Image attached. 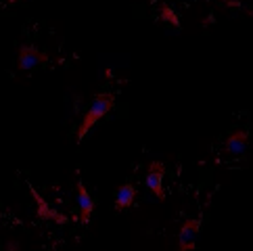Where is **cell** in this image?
I'll use <instances>...</instances> for the list:
<instances>
[{"label":"cell","mask_w":253,"mask_h":251,"mask_svg":"<svg viewBox=\"0 0 253 251\" xmlns=\"http://www.w3.org/2000/svg\"><path fill=\"white\" fill-rule=\"evenodd\" d=\"M113 105H115V96H113L111 92H101V94H96L92 107L88 109V113L84 115V120H82V124H80V128H78V132H76V142H82L84 136L88 134V130L92 128V126H94L98 120H103L105 115L113 109Z\"/></svg>","instance_id":"1"},{"label":"cell","mask_w":253,"mask_h":251,"mask_svg":"<svg viewBox=\"0 0 253 251\" xmlns=\"http://www.w3.org/2000/svg\"><path fill=\"white\" fill-rule=\"evenodd\" d=\"M164 174H166V167L161 161H151V166L147 167V186L153 191V195L157 197L159 201L166 199V193H164Z\"/></svg>","instance_id":"2"},{"label":"cell","mask_w":253,"mask_h":251,"mask_svg":"<svg viewBox=\"0 0 253 251\" xmlns=\"http://www.w3.org/2000/svg\"><path fill=\"white\" fill-rule=\"evenodd\" d=\"M46 61H48V55L40 52L36 46H32V44H21V46H19V59H17V67H19L21 71H28V69L38 65V63H46Z\"/></svg>","instance_id":"3"},{"label":"cell","mask_w":253,"mask_h":251,"mask_svg":"<svg viewBox=\"0 0 253 251\" xmlns=\"http://www.w3.org/2000/svg\"><path fill=\"white\" fill-rule=\"evenodd\" d=\"M199 228H201V218L186 220L182 224L180 235H178V249L180 251H193L195 249V239H197Z\"/></svg>","instance_id":"4"},{"label":"cell","mask_w":253,"mask_h":251,"mask_svg":"<svg viewBox=\"0 0 253 251\" xmlns=\"http://www.w3.org/2000/svg\"><path fill=\"white\" fill-rule=\"evenodd\" d=\"M134 199H136V186H134L132 182L122 184L115 193V211H124V209L132 208Z\"/></svg>","instance_id":"5"},{"label":"cell","mask_w":253,"mask_h":251,"mask_svg":"<svg viewBox=\"0 0 253 251\" xmlns=\"http://www.w3.org/2000/svg\"><path fill=\"white\" fill-rule=\"evenodd\" d=\"M76 188H78V203H80V222L88 224L90 222V213L94 211V201L90 199V193L86 191V186L80 180H78Z\"/></svg>","instance_id":"6"},{"label":"cell","mask_w":253,"mask_h":251,"mask_svg":"<svg viewBox=\"0 0 253 251\" xmlns=\"http://www.w3.org/2000/svg\"><path fill=\"white\" fill-rule=\"evenodd\" d=\"M247 142H249V134L245 130H237L226 138V151H230V153H243Z\"/></svg>","instance_id":"7"},{"label":"cell","mask_w":253,"mask_h":251,"mask_svg":"<svg viewBox=\"0 0 253 251\" xmlns=\"http://www.w3.org/2000/svg\"><path fill=\"white\" fill-rule=\"evenodd\" d=\"M159 11H161V19H164V21H169L171 25H174V28H178V25H180V21H178L176 13L171 11V8H169L168 4L161 2V4H159Z\"/></svg>","instance_id":"8"},{"label":"cell","mask_w":253,"mask_h":251,"mask_svg":"<svg viewBox=\"0 0 253 251\" xmlns=\"http://www.w3.org/2000/svg\"><path fill=\"white\" fill-rule=\"evenodd\" d=\"M34 193V197H36V201H38V208H40V216H50L52 220H57V222H65V216H59V213H52L48 208H44V201L40 199V195L36 193V191H32Z\"/></svg>","instance_id":"9"},{"label":"cell","mask_w":253,"mask_h":251,"mask_svg":"<svg viewBox=\"0 0 253 251\" xmlns=\"http://www.w3.org/2000/svg\"><path fill=\"white\" fill-rule=\"evenodd\" d=\"M2 251H19V243H17V241H6Z\"/></svg>","instance_id":"10"},{"label":"cell","mask_w":253,"mask_h":251,"mask_svg":"<svg viewBox=\"0 0 253 251\" xmlns=\"http://www.w3.org/2000/svg\"><path fill=\"white\" fill-rule=\"evenodd\" d=\"M6 2H8V4H15V2H19V0H6Z\"/></svg>","instance_id":"11"}]
</instances>
